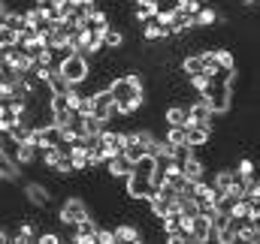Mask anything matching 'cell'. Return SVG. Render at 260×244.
I'll use <instances>...</instances> for the list:
<instances>
[{
  "mask_svg": "<svg viewBox=\"0 0 260 244\" xmlns=\"http://www.w3.org/2000/svg\"><path fill=\"white\" fill-rule=\"evenodd\" d=\"M188 121L212 130V112H209V106H206L203 100H197V103H191V106H188Z\"/></svg>",
  "mask_w": 260,
  "mask_h": 244,
  "instance_id": "obj_13",
  "label": "cell"
},
{
  "mask_svg": "<svg viewBox=\"0 0 260 244\" xmlns=\"http://www.w3.org/2000/svg\"><path fill=\"white\" fill-rule=\"evenodd\" d=\"M212 139V130L209 127H200V124H191L188 130H185V142L191 145V148H203L206 142Z\"/></svg>",
  "mask_w": 260,
  "mask_h": 244,
  "instance_id": "obj_15",
  "label": "cell"
},
{
  "mask_svg": "<svg viewBox=\"0 0 260 244\" xmlns=\"http://www.w3.org/2000/svg\"><path fill=\"white\" fill-rule=\"evenodd\" d=\"M73 244H94V235H85V232H76Z\"/></svg>",
  "mask_w": 260,
  "mask_h": 244,
  "instance_id": "obj_40",
  "label": "cell"
},
{
  "mask_svg": "<svg viewBox=\"0 0 260 244\" xmlns=\"http://www.w3.org/2000/svg\"><path fill=\"white\" fill-rule=\"evenodd\" d=\"M233 184H236V172H233V169H221V172L212 178V187H215V190H221V193H227Z\"/></svg>",
  "mask_w": 260,
  "mask_h": 244,
  "instance_id": "obj_24",
  "label": "cell"
},
{
  "mask_svg": "<svg viewBox=\"0 0 260 244\" xmlns=\"http://www.w3.org/2000/svg\"><path fill=\"white\" fill-rule=\"evenodd\" d=\"M188 85L194 88L197 94H206V91H209V85H212V78H209L206 72H197V75H191V78H188Z\"/></svg>",
  "mask_w": 260,
  "mask_h": 244,
  "instance_id": "obj_32",
  "label": "cell"
},
{
  "mask_svg": "<svg viewBox=\"0 0 260 244\" xmlns=\"http://www.w3.org/2000/svg\"><path fill=\"white\" fill-rule=\"evenodd\" d=\"M115 97V106H118V115H133L136 109H142L145 97H142V78L136 72H127L121 78H112L106 85Z\"/></svg>",
  "mask_w": 260,
  "mask_h": 244,
  "instance_id": "obj_1",
  "label": "cell"
},
{
  "mask_svg": "<svg viewBox=\"0 0 260 244\" xmlns=\"http://www.w3.org/2000/svg\"><path fill=\"white\" fill-rule=\"evenodd\" d=\"M6 12H9V3H6V0H0V18H3Z\"/></svg>",
  "mask_w": 260,
  "mask_h": 244,
  "instance_id": "obj_41",
  "label": "cell"
},
{
  "mask_svg": "<svg viewBox=\"0 0 260 244\" xmlns=\"http://www.w3.org/2000/svg\"><path fill=\"white\" fill-rule=\"evenodd\" d=\"M215 61L221 69H236V58L227 52V49H215Z\"/></svg>",
  "mask_w": 260,
  "mask_h": 244,
  "instance_id": "obj_35",
  "label": "cell"
},
{
  "mask_svg": "<svg viewBox=\"0 0 260 244\" xmlns=\"http://www.w3.org/2000/svg\"><path fill=\"white\" fill-rule=\"evenodd\" d=\"M194 18H197V27H215V21H218V12H215L212 6H200V12H197Z\"/></svg>",
  "mask_w": 260,
  "mask_h": 244,
  "instance_id": "obj_29",
  "label": "cell"
},
{
  "mask_svg": "<svg viewBox=\"0 0 260 244\" xmlns=\"http://www.w3.org/2000/svg\"><path fill=\"white\" fill-rule=\"evenodd\" d=\"M130 172H133V175H142V178H151V175L157 172V157H154V154H142V157L133 163Z\"/></svg>",
  "mask_w": 260,
  "mask_h": 244,
  "instance_id": "obj_17",
  "label": "cell"
},
{
  "mask_svg": "<svg viewBox=\"0 0 260 244\" xmlns=\"http://www.w3.org/2000/svg\"><path fill=\"white\" fill-rule=\"evenodd\" d=\"M200 100L209 106V112L212 115H224V112H230V106H233V91H230V85H209V91L206 94H200Z\"/></svg>",
  "mask_w": 260,
  "mask_h": 244,
  "instance_id": "obj_3",
  "label": "cell"
},
{
  "mask_svg": "<svg viewBox=\"0 0 260 244\" xmlns=\"http://www.w3.org/2000/svg\"><path fill=\"white\" fill-rule=\"evenodd\" d=\"M182 244H203V241H197V238H185Z\"/></svg>",
  "mask_w": 260,
  "mask_h": 244,
  "instance_id": "obj_42",
  "label": "cell"
},
{
  "mask_svg": "<svg viewBox=\"0 0 260 244\" xmlns=\"http://www.w3.org/2000/svg\"><path fill=\"white\" fill-rule=\"evenodd\" d=\"M82 217H88V205H85V199H79V196H70L64 205H61V211H58V220H61L64 226H76Z\"/></svg>",
  "mask_w": 260,
  "mask_h": 244,
  "instance_id": "obj_5",
  "label": "cell"
},
{
  "mask_svg": "<svg viewBox=\"0 0 260 244\" xmlns=\"http://www.w3.org/2000/svg\"><path fill=\"white\" fill-rule=\"evenodd\" d=\"M182 72L191 78V75H197V72H203V61H200V55H188L185 61H182Z\"/></svg>",
  "mask_w": 260,
  "mask_h": 244,
  "instance_id": "obj_31",
  "label": "cell"
},
{
  "mask_svg": "<svg viewBox=\"0 0 260 244\" xmlns=\"http://www.w3.org/2000/svg\"><path fill=\"white\" fill-rule=\"evenodd\" d=\"M76 112H79V118H85V115H94V94H82V100H79Z\"/></svg>",
  "mask_w": 260,
  "mask_h": 244,
  "instance_id": "obj_36",
  "label": "cell"
},
{
  "mask_svg": "<svg viewBox=\"0 0 260 244\" xmlns=\"http://www.w3.org/2000/svg\"><path fill=\"white\" fill-rule=\"evenodd\" d=\"M34 244H64V241H61V235H58V232H40Z\"/></svg>",
  "mask_w": 260,
  "mask_h": 244,
  "instance_id": "obj_39",
  "label": "cell"
},
{
  "mask_svg": "<svg viewBox=\"0 0 260 244\" xmlns=\"http://www.w3.org/2000/svg\"><path fill=\"white\" fill-rule=\"evenodd\" d=\"M58 72L64 75L70 85H85V82L91 78V63H88V58H85V55L73 52L70 58L58 61Z\"/></svg>",
  "mask_w": 260,
  "mask_h": 244,
  "instance_id": "obj_2",
  "label": "cell"
},
{
  "mask_svg": "<svg viewBox=\"0 0 260 244\" xmlns=\"http://www.w3.org/2000/svg\"><path fill=\"white\" fill-rule=\"evenodd\" d=\"M160 9V3L157 0H136V12H133V18L139 21V24H145V21H151L154 18V12Z\"/></svg>",
  "mask_w": 260,
  "mask_h": 244,
  "instance_id": "obj_21",
  "label": "cell"
},
{
  "mask_svg": "<svg viewBox=\"0 0 260 244\" xmlns=\"http://www.w3.org/2000/svg\"><path fill=\"white\" fill-rule=\"evenodd\" d=\"M73 33H76V30H73V24H67L64 18H58V21H52V24H49V30H46V46H49L52 52H55V49H64Z\"/></svg>",
  "mask_w": 260,
  "mask_h": 244,
  "instance_id": "obj_6",
  "label": "cell"
},
{
  "mask_svg": "<svg viewBox=\"0 0 260 244\" xmlns=\"http://www.w3.org/2000/svg\"><path fill=\"white\" fill-rule=\"evenodd\" d=\"M0 175H3V181H12V178H18V175H21L18 163H15V160H9L3 151H0Z\"/></svg>",
  "mask_w": 260,
  "mask_h": 244,
  "instance_id": "obj_25",
  "label": "cell"
},
{
  "mask_svg": "<svg viewBox=\"0 0 260 244\" xmlns=\"http://www.w3.org/2000/svg\"><path fill=\"white\" fill-rule=\"evenodd\" d=\"M254 3H260V0H254Z\"/></svg>",
  "mask_w": 260,
  "mask_h": 244,
  "instance_id": "obj_44",
  "label": "cell"
},
{
  "mask_svg": "<svg viewBox=\"0 0 260 244\" xmlns=\"http://www.w3.org/2000/svg\"><path fill=\"white\" fill-rule=\"evenodd\" d=\"M245 199H251V202H257V199H260V178H257V175L245 181Z\"/></svg>",
  "mask_w": 260,
  "mask_h": 244,
  "instance_id": "obj_37",
  "label": "cell"
},
{
  "mask_svg": "<svg viewBox=\"0 0 260 244\" xmlns=\"http://www.w3.org/2000/svg\"><path fill=\"white\" fill-rule=\"evenodd\" d=\"M130 169H133V163H130L124 154H118V157H112V160H106V172L112 175V178H127Z\"/></svg>",
  "mask_w": 260,
  "mask_h": 244,
  "instance_id": "obj_16",
  "label": "cell"
},
{
  "mask_svg": "<svg viewBox=\"0 0 260 244\" xmlns=\"http://www.w3.org/2000/svg\"><path fill=\"white\" fill-rule=\"evenodd\" d=\"M100 151H103L106 160L118 157V154L124 151V133H118V130H106V127H103V133H100Z\"/></svg>",
  "mask_w": 260,
  "mask_h": 244,
  "instance_id": "obj_8",
  "label": "cell"
},
{
  "mask_svg": "<svg viewBox=\"0 0 260 244\" xmlns=\"http://www.w3.org/2000/svg\"><path fill=\"white\" fill-rule=\"evenodd\" d=\"M94 244H115V232L112 229H97L94 232Z\"/></svg>",
  "mask_w": 260,
  "mask_h": 244,
  "instance_id": "obj_38",
  "label": "cell"
},
{
  "mask_svg": "<svg viewBox=\"0 0 260 244\" xmlns=\"http://www.w3.org/2000/svg\"><path fill=\"white\" fill-rule=\"evenodd\" d=\"M37 235H40V232H37V226H34V223H21V226H18V232L12 235V244H34V241H37Z\"/></svg>",
  "mask_w": 260,
  "mask_h": 244,
  "instance_id": "obj_23",
  "label": "cell"
},
{
  "mask_svg": "<svg viewBox=\"0 0 260 244\" xmlns=\"http://www.w3.org/2000/svg\"><path fill=\"white\" fill-rule=\"evenodd\" d=\"M94 115H97L100 121H112V118L118 115V106H115V97H112L109 88H103V91L94 94Z\"/></svg>",
  "mask_w": 260,
  "mask_h": 244,
  "instance_id": "obj_7",
  "label": "cell"
},
{
  "mask_svg": "<svg viewBox=\"0 0 260 244\" xmlns=\"http://www.w3.org/2000/svg\"><path fill=\"white\" fill-rule=\"evenodd\" d=\"M100 39H103V49H109V52H115V49H121V46H124V33H121L118 27H112V24L103 30V36H100Z\"/></svg>",
  "mask_w": 260,
  "mask_h": 244,
  "instance_id": "obj_22",
  "label": "cell"
},
{
  "mask_svg": "<svg viewBox=\"0 0 260 244\" xmlns=\"http://www.w3.org/2000/svg\"><path fill=\"white\" fill-rule=\"evenodd\" d=\"M142 36H145V43H157V39H167L170 33H167L160 24H154V21H145V27H142Z\"/></svg>",
  "mask_w": 260,
  "mask_h": 244,
  "instance_id": "obj_28",
  "label": "cell"
},
{
  "mask_svg": "<svg viewBox=\"0 0 260 244\" xmlns=\"http://www.w3.org/2000/svg\"><path fill=\"white\" fill-rule=\"evenodd\" d=\"M136 244H145V241H142V238H139V241H136Z\"/></svg>",
  "mask_w": 260,
  "mask_h": 244,
  "instance_id": "obj_43",
  "label": "cell"
},
{
  "mask_svg": "<svg viewBox=\"0 0 260 244\" xmlns=\"http://www.w3.org/2000/svg\"><path fill=\"white\" fill-rule=\"evenodd\" d=\"M30 130H34V127L24 121V118H15V121H12V127H9V136H12L15 142H24V139L30 136Z\"/></svg>",
  "mask_w": 260,
  "mask_h": 244,
  "instance_id": "obj_27",
  "label": "cell"
},
{
  "mask_svg": "<svg viewBox=\"0 0 260 244\" xmlns=\"http://www.w3.org/2000/svg\"><path fill=\"white\" fill-rule=\"evenodd\" d=\"M67 160H70L73 172H85V169H88V148H85L82 142L70 145V148H67Z\"/></svg>",
  "mask_w": 260,
  "mask_h": 244,
  "instance_id": "obj_12",
  "label": "cell"
},
{
  "mask_svg": "<svg viewBox=\"0 0 260 244\" xmlns=\"http://www.w3.org/2000/svg\"><path fill=\"white\" fill-rule=\"evenodd\" d=\"M148 205H151V217H157V220H160V217H164V214L170 211V202H167V199H164V196H160L157 190H154V193L148 196Z\"/></svg>",
  "mask_w": 260,
  "mask_h": 244,
  "instance_id": "obj_26",
  "label": "cell"
},
{
  "mask_svg": "<svg viewBox=\"0 0 260 244\" xmlns=\"http://www.w3.org/2000/svg\"><path fill=\"white\" fill-rule=\"evenodd\" d=\"M70 244H73V241H70Z\"/></svg>",
  "mask_w": 260,
  "mask_h": 244,
  "instance_id": "obj_45",
  "label": "cell"
},
{
  "mask_svg": "<svg viewBox=\"0 0 260 244\" xmlns=\"http://www.w3.org/2000/svg\"><path fill=\"white\" fill-rule=\"evenodd\" d=\"M151 193H154L151 178H142V175H133V172H130L127 175V196L130 199H148Z\"/></svg>",
  "mask_w": 260,
  "mask_h": 244,
  "instance_id": "obj_9",
  "label": "cell"
},
{
  "mask_svg": "<svg viewBox=\"0 0 260 244\" xmlns=\"http://www.w3.org/2000/svg\"><path fill=\"white\" fill-rule=\"evenodd\" d=\"M24 196H27V202L30 205H37V208H46L49 205V199H52V193H49V187L40 181H30L24 187Z\"/></svg>",
  "mask_w": 260,
  "mask_h": 244,
  "instance_id": "obj_10",
  "label": "cell"
},
{
  "mask_svg": "<svg viewBox=\"0 0 260 244\" xmlns=\"http://www.w3.org/2000/svg\"><path fill=\"white\" fill-rule=\"evenodd\" d=\"M3 63H6V69H15L18 75L34 72V58H30L24 49H18V46H9V49L3 52Z\"/></svg>",
  "mask_w": 260,
  "mask_h": 244,
  "instance_id": "obj_4",
  "label": "cell"
},
{
  "mask_svg": "<svg viewBox=\"0 0 260 244\" xmlns=\"http://www.w3.org/2000/svg\"><path fill=\"white\" fill-rule=\"evenodd\" d=\"M185 130H188V127H167V136H164V139H167L170 145H188V142H185Z\"/></svg>",
  "mask_w": 260,
  "mask_h": 244,
  "instance_id": "obj_33",
  "label": "cell"
},
{
  "mask_svg": "<svg viewBox=\"0 0 260 244\" xmlns=\"http://www.w3.org/2000/svg\"><path fill=\"white\" fill-rule=\"evenodd\" d=\"M233 172H236V178H239V181H248V178H254V175H257V172H254V160H248V157H245V160H239V166H236Z\"/></svg>",
  "mask_w": 260,
  "mask_h": 244,
  "instance_id": "obj_30",
  "label": "cell"
},
{
  "mask_svg": "<svg viewBox=\"0 0 260 244\" xmlns=\"http://www.w3.org/2000/svg\"><path fill=\"white\" fill-rule=\"evenodd\" d=\"M0 24L9 27V30H21V27H24V24H21V12H15V9H9V12L0 18Z\"/></svg>",
  "mask_w": 260,
  "mask_h": 244,
  "instance_id": "obj_34",
  "label": "cell"
},
{
  "mask_svg": "<svg viewBox=\"0 0 260 244\" xmlns=\"http://www.w3.org/2000/svg\"><path fill=\"white\" fill-rule=\"evenodd\" d=\"M112 232H115V244H136L142 238L139 226H133V223H121V226H115Z\"/></svg>",
  "mask_w": 260,
  "mask_h": 244,
  "instance_id": "obj_18",
  "label": "cell"
},
{
  "mask_svg": "<svg viewBox=\"0 0 260 244\" xmlns=\"http://www.w3.org/2000/svg\"><path fill=\"white\" fill-rule=\"evenodd\" d=\"M37 157H40V148H37L34 139L18 142V151H15V163L18 166H30V163H37Z\"/></svg>",
  "mask_w": 260,
  "mask_h": 244,
  "instance_id": "obj_11",
  "label": "cell"
},
{
  "mask_svg": "<svg viewBox=\"0 0 260 244\" xmlns=\"http://www.w3.org/2000/svg\"><path fill=\"white\" fill-rule=\"evenodd\" d=\"M85 27H91L97 36H103V30L109 27V12H103V9H91V12H88V21H85Z\"/></svg>",
  "mask_w": 260,
  "mask_h": 244,
  "instance_id": "obj_20",
  "label": "cell"
},
{
  "mask_svg": "<svg viewBox=\"0 0 260 244\" xmlns=\"http://www.w3.org/2000/svg\"><path fill=\"white\" fill-rule=\"evenodd\" d=\"M182 178H188V181H200V178H206V163L191 154L188 160H182Z\"/></svg>",
  "mask_w": 260,
  "mask_h": 244,
  "instance_id": "obj_14",
  "label": "cell"
},
{
  "mask_svg": "<svg viewBox=\"0 0 260 244\" xmlns=\"http://www.w3.org/2000/svg\"><path fill=\"white\" fill-rule=\"evenodd\" d=\"M164 121H167V127H191V121H188V106H170L164 112Z\"/></svg>",
  "mask_w": 260,
  "mask_h": 244,
  "instance_id": "obj_19",
  "label": "cell"
}]
</instances>
